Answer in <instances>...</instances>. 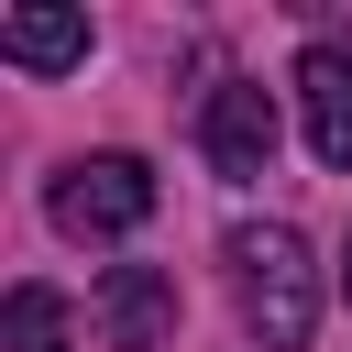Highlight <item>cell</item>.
I'll return each instance as SVG.
<instances>
[{"label": "cell", "instance_id": "4", "mask_svg": "<svg viewBox=\"0 0 352 352\" xmlns=\"http://www.w3.org/2000/svg\"><path fill=\"white\" fill-rule=\"evenodd\" d=\"M297 110H308V154L352 176V33H319L297 55Z\"/></svg>", "mask_w": 352, "mask_h": 352}, {"label": "cell", "instance_id": "2", "mask_svg": "<svg viewBox=\"0 0 352 352\" xmlns=\"http://www.w3.org/2000/svg\"><path fill=\"white\" fill-rule=\"evenodd\" d=\"M143 220H154V165L143 154H88V165L55 176V231L66 242H121Z\"/></svg>", "mask_w": 352, "mask_h": 352}, {"label": "cell", "instance_id": "6", "mask_svg": "<svg viewBox=\"0 0 352 352\" xmlns=\"http://www.w3.org/2000/svg\"><path fill=\"white\" fill-rule=\"evenodd\" d=\"M0 55L11 66H77L88 55V11H0Z\"/></svg>", "mask_w": 352, "mask_h": 352}, {"label": "cell", "instance_id": "3", "mask_svg": "<svg viewBox=\"0 0 352 352\" xmlns=\"http://www.w3.org/2000/svg\"><path fill=\"white\" fill-rule=\"evenodd\" d=\"M88 319H99L110 352H165V330H176V275H165V264H110Z\"/></svg>", "mask_w": 352, "mask_h": 352}, {"label": "cell", "instance_id": "7", "mask_svg": "<svg viewBox=\"0 0 352 352\" xmlns=\"http://www.w3.org/2000/svg\"><path fill=\"white\" fill-rule=\"evenodd\" d=\"M11 352H66V297L55 286H11Z\"/></svg>", "mask_w": 352, "mask_h": 352}, {"label": "cell", "instance_id": "8", "mask_svg": "<svg viewBox=\"0 0 352 352\" xmlns=\"http://www.w3.org/2000/svg\"><path fill=\"white\" fill-rule=\"evenodd\" d=\"M341 286H352V264H341Z\"/></svg>", "mask_w": 352, "mask_h": 352}, {"label": "cell", "instance_id": "1", "mask_svg": "<svg viewBox=\"0 0 352 352\" xmlns=\"http://www.w3.org/2000/svg\"><path fill=\"white\" fill-rule=\"evenodd\" d=\"M231 286H242V319L264 352H297L319 330V275H308V242L286 220H242L231 231Z\"/></svg>", "mask_w": 352, "mask_h": 352}, {"label": "cell", "instance_id": "5", "mask_svg": "<svg viewBox=\"0 0 352 352\" xmlns=\"http://www.w3.org/2000/svg\"><path fill=\"white\" fill-rule=\"evenodd\" d=\"M198 154H209L220 176H264V165H275V99H264L253 77L209 88V110H198Z\"/></svg>", "mask_w": 352, "mask_h": 352}]
</instances>
